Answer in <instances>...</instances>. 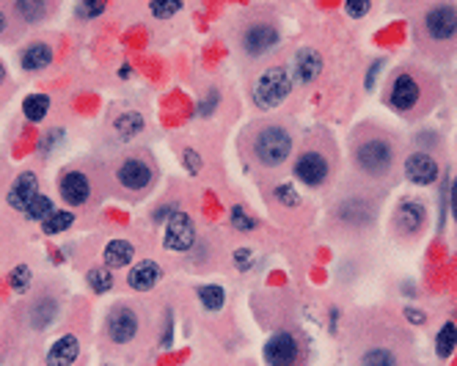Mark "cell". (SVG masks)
Returning <instances> with one entry per match:
<instances>
[{
    "label": "cell",
    "mask_w": 457,
    "mask_h": 366,
    "mask_svg": "<svg viewBox=\"0 0 457 366\" xmlns=\"http://www.w3.org/2000/svg\"><path fill=\"white\" fill-rule=\"evenodd\" d=\"M3 77H6V69H3V64H0V83H3Z\"/></svg>",
    "instance_id": "41"
},
{
    "label": "cell",
    "mask_w": 457,
    "mask_h": 366,
    "mask_svg": "<svg viewBox=\"0 0 457 366\" xmlns=\"http://www.w3.org/2000/svg\"><path fill=\"white\" fill-rule=\"evenodd\" d=\"M88 287L94 292H108L113 287V276L108 273V267H94L88 270Z\"/></svg>",
    "instance_id": "27"
},
{
    "label": "cell",
    "mask_w": 457,
    "mask_h": 366,
    "mask_svg": "<svg viewBox=\"0 0 457 366\" xmlns=\"http://www.w3.org/2000/svg\"><path fill=\"white\" fill-rule=\"evenodd\" d=\"M17 11L25 17V22H36V19L44 14V6H42V3H36V0H33V3L19 0V3H17Z\"/></svg>",
    "instance_id": "30"
},
{
    "label": "cell",
    "mask_w": 457,
    "mask_h": 366,
    "mask_svg": "<svg viewBox=\"0 0 457 366\" xmlns=\"http://www.w3.org/2000/svg\"><path fill=\"white\" fill-rule=\"evenodd\" d=\"M290 91H292V77L287 67H270L254 83V105L259 110H273L290 97Z\"/></svg>",
    "instance_id": "3"
},
{
    "label": "cell",
    "mask_w": 457,
    "mask_h": 366,
    "mask_svg": "<svg viewBox=\"0 0 457 366\" xmlns=\"http://www.w3.org/2000/svg\"><path fill=\"white\" fill-rule=\"evenodd\" d=\"M452 213H455V220H457V182L452 185Z\"/></svg>",
    "instance_id": "38"
},
{
    "label": "cell",
    "mask_w": 457,
    "mask_h": 366,
    "mask_svg": "<svg viewBox=\"0 0 457 366\" xmlns=\"http://www.w3.org/2000/svg\"><path fill=\"white\" fill-rule=\"evenodd\" d=\"M292 67H295V80L306 85V83L317 80V74L322 72V58H319V53H317V50H311V47H301V50L295 53Z\"/></svg>",
    "instance_id": "15"
},
{
    "label": "cell",
    "mask_w": 457,
    "mask_h": 366,
    "mask_svg": "<svg viewBox=\"0 0 457 366\" xmlns=\"http://www.w3.org/2000/svg\"><path fill=\"white\" fill-rule=\"evenodd\" d=\"M72 220H75V215H72V213H53L50 218L42 223V228H44L47 234H58V231L69 228V226H72Z\"/></svg>",
    "instance_id": "28"
},
{
    "label": "cell",
    "mask_w": 457,
    "mask_h": 366,
    "mask_svg": "<svg viewBox=\"0 0 457 366\" xmlns=\"http://www.w3.org/2000/svg\"><path fill=\"white\" fill-rule=\"evenodd\" d=\"M328 171H331V165H328V160H325V154H319V151H304V154H298V160H295V176L308 185V188H319V185H325V179H328Z\"/></svg>",
    "instance_id": "8"
},
{
    "label": "cell",
    "mask_w": 457,
    "mask_h": 366,
    "mask_svg": "<svg viewBox=\"0 0 457 366\" xmlns=\"http://www.w3.org/2000/svg\"><path fill=\"white\" fill-rule=\"evenodd\" d=\"M361 366H397V358L385 347H372L361 356Z\"/></svg>",
    "instance_id": "25"
},
{
    "label": "cell",
    "mask_w": 457,
    "mask_h": 366,
    "mask_svg": "<svg viewBox=\"0 0 457 366\" xmlns=\"http://www.w3.org/2000/svg\"><path fill=\"white\" fill-rule=\"evenodd\" d=\"M116 176H119V185H122L124 190L138 193V190H147V188L152 185L154 171H152V165H149L147 160L133 157V160H124V163L119 165Z\"/></svg>",
    "instance_id": "9"
},
{
    "label": "cell",
    "mask_w": 457,
    "mask_h": 366,
    "mask_svg": "<svg viewBox=\"0 0 457 366\" xmlns=\"http://www.w3.org/2000/svg\"><path fill=\"white\" fill-rule=\"evenodd\" d=\"M394 220H397V231L405 234V237H410V234H416L424 226V207L416 204V201H405V204L397 207Z\"/></svg>",
    "instance_id": "16"
},
{
    "label": "cell",
    "mask_w": 457,
    "mask_h": 366,
    "mask_svg": "<svg viewBox=\"0 0 457 366\" xmlns=\"http://www.w3.org/2000/svg\"><path fill=\"white\" fill-rule=\"evenodd\" d=\"M344 8H347L350 17H364V14L369 11V3H347Z\"/></svg>",
    "instance_id": "35"
},
{
    "label": "cell",
    "mask_w": 457,
    "mask_h": 366,
    "mask_svg": "<svg viewBox=\"0 0 457 366\" xmlns=\"http://www.w3.org/2000/svg\"><path fill=\"white\" fill-rule=\"evenodd\" d=\"M157 281H160V267L154 262H149V259L141 262V265H135L130 270V276H127V284L133 290H138V292H149Z\"/></svg>",
    "instance_id": "18"
},
{
    "label": "cell",
    "mask_w": 457,
    "mask_h": 366,
    "mask_svg": "<svg viewBox=\"0 0 457 366\" xmlns=\"http://www.w3.org/2000/svg\"><path fill=\"white\" fill-rule=\"evenodd\" d=\"M424 33L433 39V42H455L457 39V6L449 3H441V6H433L427 8L424 14Z\"/></svg>",
    "instance_id": "4"
},
{
    "label": "cell",
    "mask_w": 457,
    "mask_h": 366,
    "mask_svg": "<svg viewBox=\"0 0 457 366\" xmlns=\"http://www.w3.org/2000/svg\"><path fill=\"white\" fill-rule=\"evenodd\" d=\"M353 160H356V168L361 174H367L369 179H383V176H388V171L394 165V147L388 138L372 135L356 147Z\"/></svg>",
    "instance_id": "2"
},
{
    "label": "cell",
    "mask_w": 457,
    "mask_h": 366,
    "mask_svg": "<svg viewBox=\"0 0 457 366\" xmlns=\"http://www.w3.org/2000/svg\"><path fill=\"white\" fill-rule=\"evenodd\" d=\"M50 215H53V201H50L47 196H36V199L31 201V207L25 210V218L28 220H42V223H44Z\"/></svg>",
    "instance_id": "26"
},
{
    "label": "cell",
    "mask_w": 457,
    "mask_h": 366,
    "mask_svg": "<svg viewBox=\"0 0 457 366\" xmlns=\"http://www.w3.org/2000/svg\"><path fill=\"white\" fill-rule=\"evenodd\" d=\"M50 61H53V50H50L44 42H33V44L22 53V67H25L28 72H39V69L50 67Z\"/></svg>",
    "instance_id": "19"
},
{
    "label": "cell",
    "mask_w": 457,
    "mask_h": 366,
    "mask_svg": "<svg viewBox=\"0 0 457 366\" xmlns=\"http://www.w3.org/2000/svg\"><path fill=\"white\" fill-rule=\"evenodd\" d=\"M105 331H108V339L116 342V344L130 342V339L138 333V317H135V311L127 308V306H116V308L108 314Z\"/></svg>",
    "instance_id": "10"
},
{
    "label": "cell",
    "mask_w": 457,
    "mask_h": 366,
    "mask_svg": "<svg viewBox=\"0 0 457 366\" xmlns=\"http://www.w3.org/2000/svg\"><path fill=\"white\" fill-rule=\"evenodd\" d=\"M231 223H234V228H240V231H251L256 223H254V218H248L245 215V210L242 207H234L231 210Z\"/></svg>",
    "instance_id": "32"
},
{
    "label": "cell",
    "mask_w": 457,
    "mask_h": 366,
    "mask_svg": "<svg viewBox=\"0 0 457 366\" xmlns=\"http://www.w3.org/2000/svg\"><path fill=\"white\" fill-rule=\"evenodd\" d=\"M36 196H39V179L33 174H19L14 179V185L8 188V204L14 210H22V213L31 207V201Z\"/></svg>",
    "instance_id": "13"
},
{
    "label": "cell",
    "mask_w": 457,
    "mask_h": 366,
    "mask_svg": "<svg viewBox=\"0 0 457 366\" xmlns=\"http://www.w3.org/2000/svg\"><path fill=\"white\" fill-rule=\"evenodd\" d=\"M251 151H254V157H256L259 165L279 168L292 154V135L284 127H279V124H267V127H262L254 135Z\"/></svg>",
    "instance_id": "1"
},
{
    "label": "cell",
    "mask_w": 457,
    "mask_h": 366,
    "mask_svg": "<svg viewBox=\"0 0 457 366\" xmlns=\"http://www.w3.org/2000/svg\"><path fill=\"white\" fill-rule=\"evenodd\" d=\"M149 8H152V14H154V17H163V19H165V17H171V14H176V11L182 8V3H176V0H174V3H157V0H154V3H152V6H149Z\"/></svg>",
    "instance_id": "33"
},
{
    "label": "cell",
    "mask_w": 457,
    "mask_h": 366,
    "mask_svg": "<svg viewBox=\"0 0 457 366\" xmlns=\"http://www.w3.org/2000/svg\"><path fill=\"white\" fill-rule=\"evenodd\" d=\"M11 287L17 290V292H25L28 287H31V267L28 265H17L14 270H11Z\"/></svg>",
    "instance_id": "29"
},
{
    "label": "cell",
    "mask_w": 457,
    "mask_h": 366,
    "mask_svg": "<svg viewBox=\"0 0 457 366\" xmlns=\"http://www.w3.org/2000/svg\"><path fill=\"white\" fill-rule=\"evenodd\" d=\"M276 44H279V31L270 22H254L242 31V53L251 58L270 53Z\"/></svg>",
    "instance_id": "6"
},
{
    "label": "cell",
    "mask_w": 457,
    "mask_h": 366,
    "mask_svg": "<svg viewBox=\"0 0 457 366\" xmlns=\"http://www.w3.org/2000/svg\"><path fill=\"white\" fill-rule=\"evenodd\" d=\"M273 196H276L284 207H298V199H301V196L295 193V188H292V185H279V188L273 190Z\"/></svg>",
    "instance_id": "31"
},
{
    "label": "cell",
    "mask_w": 457,
    "mask_h": 366,
    "mask_svg": "<svg viewBox=\"0 0 457 366\" xmlns=\"http://www.w3.org/2000/svg\"><path fill=\"white\" fill-rule=\"evenodd\" d=\"M199 300L207 311H221L226 303V292L218 284H204V287H199Z\"/></svg>",
    "instance_id": "22"
},
{
    "label": "cell",
    "mask_w": 457,
    "mask_h": 366,
    "mask_svg": "<svg viewBox=\"0 0 457 366\" xmlns=\"http://www.w3.org/2000/svg\"><path fill=\"white\" fill-rule=\"evenodd\" d=\"M234 259H237V267H240V270H248V267H251V265H248V262H251V253H248V251H237Z\"/></svg>",
    "instance_id": "37"
},
{
    "label": "cell",
    "mask_w": 457,
    "mask_h": 366,
    "mask_svg": "<svg viewBox=\"0 0 457 366\" xmlns=\"http://www.w3.org/2000/svg\"><path fill=\"white\" fill-rule=\"evenodd\" d=\"M408 317H410V319H413V322H422V319H424V317H422V314H419V311H410V308H408Z\"/></svg>",
    "instance_id": "39"
},
{
    "label": "cell",
    "mask_w": 457,
    "mask_h": 366,
    "mask_svg": "<svg viewBox=\"0 0 457 366\" xmlns=\"http://www.w3.org/2000/svg\"><path fill=\"white\" fill-rule=\"evenodd\" d=\"M77 353H80L77 336H61V339L50 347V353H47V366H72L77 358Z\"/></svg>",
    "instance_id": "17"
},
{
    "label": "cell",
    "mask_w": 457,
    "mask_h": 366,
    "mask_svg": "<svg viewBox=\"0 0 457 366\" xmlns=\"http://www.w3.org/2000/svg\"><path fill=\"white\" fill-rule=\"evenodd\" d=\"M91 196V185H88V176L83 171H69L64 174L61 179V199L72 207H83Z\"/></svg>",
    "instance_id": "14"
},
{
    "label": "cell",
    "mask_w": 457,
    "mask_h": 366,
    "mask_svg": "<svg viewBox=\"0 0 457 366\" xmlns=\"http://www.w3.org/2000/svg\"><path fill=\"white\" fill-rule=\"evenodd\" d=\"M185 160H188V168H190V174H199V168H201V160H199V154H196L193 149H188V151H185Z\"/></svg>",
    "instance_id": "36"
},
{
    "label": "cell",
    "mask_w": 457,
    "mask_h": 366,
    "mask_svg": "<svg viewBox=\"0 0 457 366\" xmlns=\"http://www.w3.org/2000/svg\"><path fill=\"white\" fill-rule=\"evenodd\" d=\"M113 127H116V133H119L122 138H135V135L144 130V119H141V113L127 110V113H122V116L113 122Z\"/></svg>",
    "instance_id": "21"
},
{
    "label": "cell",
    "mask_w": 457,
    "mask_h": 366,
    "mask_svg": "<svg viewBox=\"0 0 457 366\" xmlns=\"http://www.w3.org/2000/svg\"><path fill=\"white\" fill-rule=\"evenodd\" d=\"M405 174L413 185H433L438 179V163L427 151H413L405 160Z\"/></svg>",
    "instance_id": "12"
},
{
    "label": "cell",
    "mask_w": 457,
    "mask_h": 366,
    "mask_svg": "<svg viewBox=\"0 0 457 366\" xmlns=\"http://www.w3.org/2000/svg\"><path fill=\"white\" fill-rule=\"evenodd\" d=\"M301 358V344L292 333L287 331H279L267 339L265 344V361L267 366H295Z\"/></svg>",
    "instance_id": "5"
},
{
    "label": "cell",
    "mask_w": 457,
    "mask_h": 366,
    "mask_svg": "<svg viewBox=\"0 0 457 366\" xmlns=\"http://www.w3.org/2000/svg\"><path fill=\"white\" fill-rule=\"evenodd\" d=\"M3 31H6V17L0 14V33H3Z\"/></svg>",
    "instance_id": "40"
},
{
    "label": "cell",
    "mask_w": 457,
    "mask_h": 366,
    "mask_svg": "<svg viewBox=\"0 0 457 366\" xmlns=\"http://www.w3.org/2000/svg\"><path fill=\"white\" fill-rule=\"evenodd\" d=\"M102 8H105L102 3H85V6L77 8V14L80 17H97V14H102Z\"/></svg>",
    "instance_id": "34"
},
{
    "label": "cell",
    "mask_w": 457,
    "mask_h": 366,
    "mask_svg": "<svg viewBox=\"0 0 457 366\" xmlns=\"http://www.w3.org/2000/svg\"><path fill=\"white\" fill-rule=\"evenodd\" d=\"M22 110H25V116H28L31 122H39V119H44L47 110H50V97L33 94V97H28V99L22 102Z\"/></svg>",
    "instance_id": "24"
},
{
    "label": "cell",
    "mask_w": 457,
    "mask_h": 366,
    "mask_svg": "<svg viewBox=\"0 0 457 366\" xmlns=\"http://www.w3.org/2000/svg\"><path fill=\"white\" fill-rule=\"evenodd\" d=\"M196 240V228L193 220L188 218L185 213H174L168 223H165V245L171 251H188Z\"/></svg>",
    "instance_id": "11"
},
{
    "label": "cell",
    "mask_w": 457,
    "mask_h": 366,
    "mask_svg": "<svg viewBox=\"0 0 457 366\" xmlns=\"http://www.w3.org/2000/svg\"><path fill=\"white\" fill-rule=\"evenodd\" d=\"M133 262V242L127 240H110L105 245V265L108 267H124Z\"/></svg>",
    "instance_id": "20"
},
{
    "label": "cell",
    "mask_w": 457,
    "mask_h": 366,
    "mask_svg": "<svg viewBox=\"0 0 457 366\" xmlns=\"http://www.w3.org/2000/svg\"><path fill=\"white\" fill-rule=\"evenodd\" d=\"M419 97H422V83L416 80V74L410 72H399L391 83V91H388V102L394 110L399 113H408L419 105Z\"/></svg>",
    "instance_id": "7"
},
{
    "label": "cell",
    "mask_w": 457,
    "mask_h": 366,
    "mask_svg": "<svg viewBox=\"0 0 457 366\" xmlns=\"http://www.w3.org/2000/svg\"><path fill=\"white\" fill-rule=\"evenodd\" d=\"M455 347H457V325L447 322V325L441 328L438 339H435V353H438L441 358H449V356L455 353Z\"/></svg>",
    "instance_id": "23"
}]
</instances>
